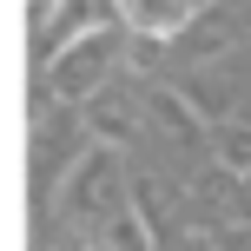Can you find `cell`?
Masks as SVG:
<instances>
[{"mask_svg": "<svg viewBox=\"0 0 251 251\" xmlns=\"http://www.w3.org/2000/svg\"><path fill=\"white\" fill-rule=\"evenodd\" d=\"M113 66H126L119 40L106 33V26H93V33H79L73 47L60 53V66H53V93H60V100H100Z\"/></svg>", "mask_w": 251, "mask_h": 251, "instance_id": "1", "label": "cell"}, {"mask_svg": "<svg viewBox=\"0 0 251 251\" xmlns=\"http://www.w3.org/2000/svg\"><path fill=\"white\" fill-rule=\"evenodd\" d=\"M199 13V0H119V20L146 40H178Z\"/></svg>", "mask_w": 251, "mask_h": 251, "instance_id": "2", "label": "cell"}, {"mask_svg": "<svg viewBox=\"0 0 251 251\" xmlns=\"http://www.w3.org/2000/svg\"><path fill=\"white\" fill-rule=\"evenodd\" d=\"M113 185H119V159H113V152H86L73 192H66V205H100V199H113Z\"/></svg>", "mask_w": 251, "mask_h": 251, "instance_id": "3", "label": "cell"}, {"mask_svg": "<svg viewBox=\"0 0 251 251\" xmlns=\"http://www.w3.org/2000/svg\"><path fill=\"white\" fill-rule=\"evenodd\" d=\"M146 113L165 126V139H172V146H185V152H199V146H205V132L192 126V106L178 100V93H152V100H146Z\"/></svg>", "mask_w": 251, "mask_h": 251, "instance_id": "4", "label": "cell"}, {"mask_svg": "<svg viewBox=\"0 0 251 251\" xmlns=\"http://www.w3.org/2000/svg\"><path fill=\"white\" fill-rule=\"evenodd\" d=\"M212 146H218V159H225V172H251V119L212 126Z\"/></svg>", "mask_w": 251, "mask_h": 251, "instance_id": "5", "label": "cell"}, {"mask_svg": "<svg viewBox=\"0 0 251 251\" xmlns=\"http://www.w3.org/2000/svg\"><path fill=\"white\" fill-rule=\"evenodd\" d=\"M106 251H152V238H146V225L132 212H113L106 218Z\"/></svg>", "mask_w": 251, "mask_h": 251, "instance_id": "6", "label": "cell"}, {"mask_svg": "<svg viewBox=\"0 0 251 251\" xmlns=\"http://www.w3.org/2000/svg\"><path fill=\"white\" fill-rule=\"evenodd\" d=\"M93 126H100V132H113V139H132V119H126V106H106V93L93 100Z\"/></svg>", "mask_w": 251, "mask_h": 251, "instance_id": "7", "label": "cell"}, {"mask_svg": "<svg viewBox=\"0 0 251 251\" xmlns=\"http://www.w3.org/2000/svg\"><path fill=\"white\" fill-rule=\"evenodd\" d=\"M199 7H212V0H199Z\"/></svg>", "mask_w": 251, "mask_h": 251, "instance_id": "8", "label": "cell"}, {"mask_svg": "<svg viewBox=\"0 0 251 251\" xmlns=\"http://www.w3.org/2000/svg\"><path fill=\"white\" fill-rule=\"evenodd\" d=\"M199 251H205V245H199Z\"/></svg>", "mask_w": 251, "mask_h": 251, "instance_id": "9", "label": "cell"}]
</instances>
